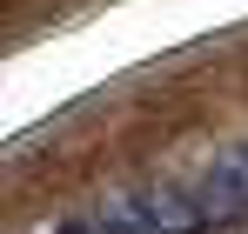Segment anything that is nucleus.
<instances>
[{
  "label": "nucleus",
  "mask_w": 248,
  "mask_h": 234,
  "mask_svg": "<svg viewBox=\"0 0 248 234\" xmlns=\"http://www.w3.org/2000/svg\"><path fill=\"white\" fill-rule=\"evenodd\" d=\"M47 234H108V228H101V214H81V221H61V228H47Z\"/></svg>",
  "instance_id": "nucleus-2"
},
{
  "label": "nucleus",
  "mask_w": 248,
  "mask_h": 234,
  "mask_svg": "<svg viewBox=\"0 0 248 234\" xmlns=\"http://www.w3.org/2000/svg\"><path fill=\"white\" fill-rule=\"evenodd\" d=\"M108 234H215L248 221V141L202 161L181 181H141L94 207Z\"/></svg>",
  "instance_id": "nucleus-1"
}]
</instances>
